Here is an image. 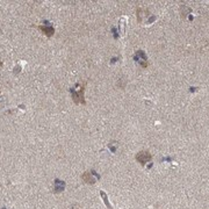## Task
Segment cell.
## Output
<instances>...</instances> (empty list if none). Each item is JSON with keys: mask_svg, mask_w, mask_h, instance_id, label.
<instances>
[{"mask_svg": "<svg viewBox=\"0 0 209 209\" xmlns=\"http://www.w3.org/2000/svg\"><path fill=\"white\" fill-rule=\"evenodd\" d=\"M136 159L138 160L142 165H144L145 163H148L151 159V155L148 151H141L136 155Z\"/></svg>", "mask_w": 209, "mask_h": 209, "instance_id": "6da1fadb", "label": "cell"}, {"mask_svg": "<svg viewBox=\"0 0 209 209\" xmlns=\"http://www.w3.org/2000/svg\"><path fill=\"white\" fill-rule=\"evenodd\" d=\"M84 91H85V85H82L80 88V92L73 93V101L75 104H84L85 105V99H84Z\"/></svg>", "mask_w": 209, "mask_h": 209, "instance_id": "7a4b0ae2", "label": "cell"}, {"mask_svg": "<svg viewBox=\"0 0 209 209\" xmlns=\"http://www.w3.org/2000/svg\"><path fill=\"white\" fill-rule=\"evenodd\" d=\"M81 178H82V180H84L85 182H87V184H94V182H95V179H94V177L92 175L91 172H85V173L81 175Z\"/></svg>", "mask_w": 209, "mask_h": 209, "instance_id": "3957f363", "label": "cell"}, {"mask_svg": "<svg viewBox=\"0 0 209 209\" xmlns=\"http://www.w3.org/2000/svg\"><path fill=\"white\" fill-rule=\"evenodd\" d=\"M38 28H40L41 30H43V31H44V34L48 35V36H51V35L53 34V29L52 28H46V27H42V26H40Z\"/></svg>", "mask_w": 209, "mask_h": 209, "instance_id": "277c9868", "label": "cell"}]
</instances>
